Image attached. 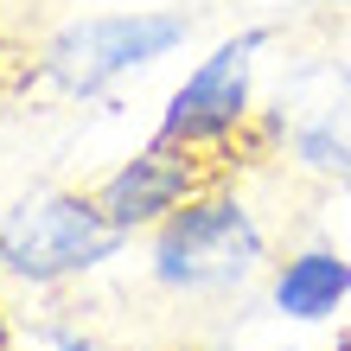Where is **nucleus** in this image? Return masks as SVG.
<instances>
[{
  "label": "nucleus",
  "mask_w": 351,
  "mask_h": 351,
  "mask_svg": "<svg viewBox=\"0 0 351 351\" xmlns=\"http://www.w3.org/2000/svg\"><path fill=\"white\" fill-rule=\"evenodd\" d=\"M268 268H275V256H268L262 217L250 211V198L223 192V185L198 192L160 230H147V281L167 300H198V306L237 300Z\"/></svg>",
  "instance_id": "1"
},
{
  "label": "nucleus",
  "mask_w": 351,
  "mask_h": 351,
  "mask_svg": "<svg viewBox=\"0 0 351 351\" xmlns=\"http://www.w3.org/2000/svg\"><path fill=\"white\" fill-rule=\"evenodd\" d=\"M121 243L128 237L102 217L96 192L45 185V192H26L19 204L0 211V275L13 287L51 294V287H71L96 275L102 262H115Z\"/></svg>",
  "instance_id": "2"
},
{
  "label": "nucleus",
  "mask_w": 351,
  "mask_h": 351,
  "mask_svg": "<svg viewBox=\"0 0 351 351\" xmlns=\"http://www.w3.org/2000/svg\"><path fill=\"white\" fill-rule=\"evenodd\" d=\"M192 32H198V19L179 13V7L84 13V19H64V26L45 38V51H38V77H45L58 96L90 102L109 84H121V77L154 71L160 58H173Z\"/></svg>",
  "instance_id": "3"
},
{
  "label": "nucleus",
  "mask_w": 351,
  "mask_h": 351,
  "mask_svg": "<svg viewBox=\"0 0 351 351\" xmlns=\"http://www.w3.org/2000/svg\"><path fill=\"white\" fill-rule=\"evenodd\" d=\"M268 141L306 179L351 192V64L345 58H300L287 64L275 109H262Z\"/></svg>",
  "instance_id": "4"
},
{
  "label": "nucleus",
  "mask_w": 351,
  "mask_h": 351,
  "mask_svg": "<svg viewBox=\"0 0 351 351\" xmlns=\"http://www.w3.org/2000/svg\"><path fill=\"white\" fill-rule=\"evenodd\" d=\"M268 45H275V26H243L230 38H217V45L185 71V84L167 96L154 134L204 147V154H223L256 121V64H262Z\"/></svg>",
  "instance_id": "5"
},
{
  "label": "nucleus",
  "mask_w": 351,
  "mask_h": 351,
  "mask_svg": "<svg viewBox=\"0 0 351 351\" xmlns=\"http://www.w3.org/2000/svg\"><path fill=\"white\" fill-rule=\"evenodd\" d=\"M211 160H217V154L154 134L141 154H128L109 179L96 185V204H102V217H109L121 237L160 230L179 204H192L198 192H211Z\"/></svg>",
  "instance_id": "6"
},
{
  "label": "nucleus",
  "mask_w": 351,
  "mask_h": 351,
  "mask_svg": "<svg viewBox=\"0 0 351 351\" xmlns=\"http://www.w3.org/2000/svg\"><path fill=\"white\" fill-rule=\"evenodd\" d=\"M351 300V256L332 243H300L268 268V306L294 326H326Z\"/></svg>",
  "instance_id": "7"
},
{
  "label": "nucleus",
  "mask_w": 351,
  "mask_h": 351,
  "mask_svg": "<svg viewBox=\"0 0 351 351\" xmlns=\"http://www.w3.org/2000/svg\"><path fill=\"white\" fill-rule=\"evenodd\" d=\"M45 351H102V339L77 332V326H58V332H45Z\"/></svg>",
  "instance_id": "8"
},
{
  "label": "nucleus",
  "mask_w": 351,
  "mask_h": 351,
  "mask_svg": "<svg viewBox=\"0 0 351 351\" xmlns=\"http://www.w3.org/2000/svg\"><path fill=\"white\" fill-rule=\"evenodd\" d=\"M332 351H351V326H345V332H339V345H332Z\"/></svg>",
  "instance_id": "9"
},
{
  "label": "nucleus",
  "mask_w": 351,
  "mask_h": 351,
  "mask_svg": "<svg viewBox=\"0 0 351 351\" xmlns=\"http://www.w3.org/2000/svg\"><path fill=\"white\" fill-rule=\"evenodd\" d=\"M319 7H351V0H319Z\"/></svg>",
  "instance_id": "10"
},
{
  "label": "nucleus",
  "mask_w": 351,
  "mask_h": 351,
  "mask_svg": "<svg viewBox=\"0 0 351 351\" xmlns=\"http://www.w3.org/2000/svg\"><path fill=\"white\" fill-rule=\"evenodd\" d=\"M0 351H13V345H7V332H0Z\"/></svg>",
  "instance_id": "11"
},
{
  "label": "nucleus",
  "mask_w": 351,
  "mask_h": 351,
  "mask_svg": "<svg viewBox=\"0 0 351 351\" xmlns=\"http://www.w3.org/2000/svg\"><path fill=\"white\" fill-rule=\"evenodd\" d=\"M185 351H211V345H185Z\"/></svg>",
  "instance_id": "12"
},
{
  "label": "nucleus",
  "mask_w": 351,
  "mask_h": 351,
  "mask_svg": "<svg viewBox=\"0 0 351 351\" xmlns=\"http://www.w3.org/2000/svg\"><path fill=\"white\" fill-rule=\"evenodd\" d=\"M32 351H45V345H32Z\"/></svg>",
  "instance_id": "13"
}]
</instances>
